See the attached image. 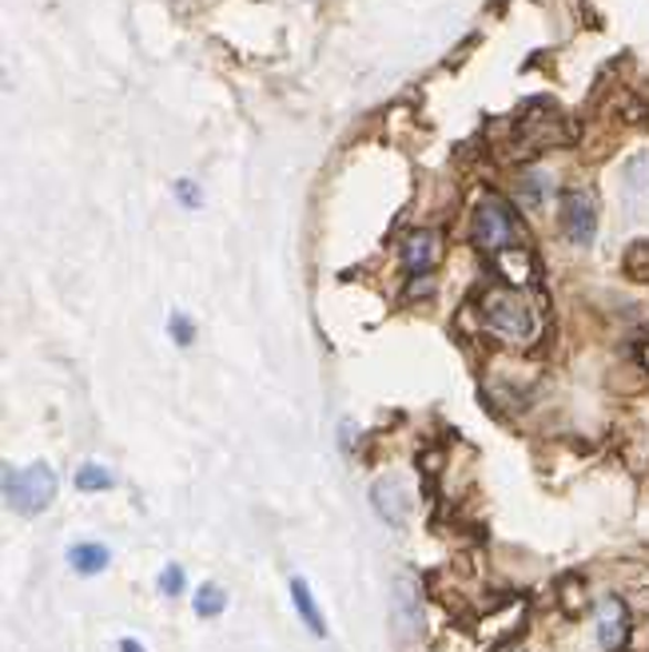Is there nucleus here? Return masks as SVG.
<instances>
[{
    "instance_id": "1",
    "label": "nucleus",
    "mask_w": 649,
    "mask_h": 652,
    "mask_svg": "<svg viewBox=\"0 0 649 652\" xmlns=\"http://www.w3.org/2000/svg\"><path fill=\"white\" fill-rule=\"evenodd\" d=\"M479 307H482L486 330H494V335L506 338V343H530V338H534V311H530V303L510 287V283L490 287Z\"/></svg>"
},
{
    "instance_id": "2",
    "label": "nucleus",
    "mask_w": 649,
    "mask_h": 652,
    "mask_svg": "<svg viewBox=\"0 0 649 652\" xmlns=\"http://www.w3.org/2000/svg\"><path fill=\"white\" fill-rule=\"evenodd\" d=\"M56 497V474H52L44 462H32V465H4V502L24 517H36L44 514Z\"/></svg>"
},
{
    "instance_id": "3",
    "label": "nucleus",
    "mask_w": 649,
    "mask_h": 652,
    "mask_svg": "<svg viewBox=\"0 0 649 652\" xmlns=\"http://www.w3.org/2000/svg\"><path fill=\"white\" fill-rule=\"evenodd\" d=\"M474 243H479L486 255H502V251L514 248V239H519V219H514V211H510L506 199L499 196H486L474 208Z\"/></svg>"
},
{
    "instance_id": "4",
    "label": "nucleus",
    "mask_w": 649,
    "mask_h": 652,
    "mask_svg": "<svg viewBox=\"0 0 649 652\" xmlns=\"http://www.w3.org/2000/svg\"><path fill=\"white\" fill-rule=\"evenodd\" d=\"M558 223H562V235L569 243H578V248H589L594 235H598V203L589 191H562V203H558Z\"/></svg>"
},
{
    "instance_id": "5",
    "label": "nucleus",
    "mask_w": 649,
    "mask_h": 652,
    "mask_svg": "<svg viewBox=\"0 0 649 652\" xmlns=\"http://www.w3.org/2000/svg\"><path fill=\"white\" fill-rule=\"evenodd\" d=\"M629 624L634 621H629L626 601H621V597H606V601L598 604V641H601V649H609V652L626 649Z\"/></svg>"
},
{
    "instance_id": "6",
    "label": "nucleus",
    "mask_w": 649,
    "mask_h": 652,
    "mask_svg": "<svg viewBox=\"0 0 649 652\" xmlns=\"http://www.w3.org/2000/svg\"><path fill=\"white\" fill-rule=\"evenodd\" d=\"M442 259V239L439 231H410L402 239V263H407L410 275H427V271L439 267Z\"/></svg>"
},
{
    "instance_id": "7",
    "label": "nucleus",
    "mask_w": 649,
    "mask_h": 652,
    "mask_svg": "<svg viewBox=\"0 0 649 652\" xmlns=\"http://www.w3.org/2000/svg\"><path fill=\"white\" fill-rule=\"evenodd\" d=\"M390 613H395V629H399V637H407V641L422 629V589L410 581V577H402L399 589H395Z\"/></svg>"
},
{
    "instance_id": "8",
    "label": "nucleus",
    "mask_w": 649,
    "mask_h": 652,
    "mask_svg": "<svg viewBox=\"0 0 649 652\" xmlns=\"http://www.w3.org/2000/svg\"><path fill=\"white\" fill-rule=\"evenodd\" d=\"M370 505L379 509L383 522L407 525V494H402V485L395 477H383V482L370 485Z\"/></svg>"
},
{
    "instance_id": "9",
    "label": "nucleus",
    "mask_w": 649,
    "mask_h": 652,
    "mask_svg": "<svg viewBox=\"0 0 649 652\" xmlns=\"http://www.w3.org/2000/svg\"><path fill=\"white\" fill-rule=\"evenodd\" d=\"M494 263H499V275L506 278L510 287H522V283H534V278H538V263H534L530 251L510 248V251H502V255H494Z\"/></svg>"
},
{
    "instance_id": "10",
    "label": "nucleus",
    "mask_w": 649,
    "mask_h": 652,
    "mask_svg": "<svg viewBox=\"0 0 649 652\" xmlns=\"http://www.w3.org/2000/svg\"><path fill=\"white\" fill-rule=\"evenodd\" d=\"M69 561H72V569H76V574L96 577V574H104V569H108L112 554L104 549V545H96V541H81V545H72V549H69Z\"/></svg>"
},
{
    "instance_id": "11",
    "label": "nucleus",
    "mask_w": 649,
    "mask_h": 652,
    "mask_svg": "<svg viewBox=\"0 0 649 652\" xmlns=\"http://www.w3.org/2000/svg\"><path fill=\"white\" fill-rule=\"evenodd\" d=\"M291 601H295V609H300L303 624H307L311 633H315V637L327 633V624H323V617H320V604H315V597H311V585L303 581V577H295V581H291Z\"/></svg>"
},
{
    "instance_id": "12",
    "label": "nucleus",
    "mask_w": 649,
    "mask_h": 652,
    "mask_svg": "<svg viewBox=\"0 0 649 652\" xmlns=\"http://www.w3.org/2000/svg\"><path fill=\"white\" fill-rule=\"evenodd\" d=\"M621 271H626V278H634V283H649V239L629 243L626 255H621Z\"/></svg>"
},
{
    "instance_id": "13",
    "label": "nucleus",
    "mask_w": 649,
    "mask_h": 652,
    "mask_svg": "<svg viewBox=\"0 0 649 652\" xmlns=\"http://www.w3.org/2000/svg\"><path fill=\"white\" fill-rule=\"evenodd\" d=\"M112 482L116 477L104 470V465H96V462H84L81 470H76V485H81L84 494H101V490H112Z\"/></svg>"
},
{
    "instance_id": "14",
    "label": "nucleus",
    "mask_w": 649,
    "mask_h": 652,
    "mask_svg": "<svg viewBox=\"0 0 649 652\" xmlns=\"http://www.w3.org/2000/svg\"><path fill=\"white\" fill-rule=\"evenodd\" d=\"M223 604H228V593H223L220 585H200V593H196V617H220Z\"/></svg>"
},
{
    "instance_id": "15",
    "label": "nucleus",
    "mask_w": 649,
    "mask_h": 652,
    "mask_svg": "<svg viewBox=\"0 0 649 652\" xmlns=\"http://www.w3.org/2000/svg\"><path fill=\"white\" fill-rule=\"evenodd\" d=\"M646 191H649V156H638L626 168V196H629V203H634L638 196H646Z\"/></svg>"
},
{
    "instance_id": "16",
    "label": "nucleus",
    "mask_w": 649,
    "mask_h": 652,
    "mask_svg": "<svg viewBox=\"0 0 649 652\" xmlns=\"http://www.w3.org/2000/svg\"><path fill=\"white\" fill-rule=\"evenodd\" d=\"M160 589L168 597H180L184 593V569H180V565H168V569H164V574H160Z\"/></svg>"
},
{
    "instance_id": "17",
    "label": "nucleus",
    "mask_w": 649,
    "mask_h": 652,
    "mask_svg": "<svg viewBox=\"0 0 649 652\" xmlns=\"http://www.w3.org/2000/svg\"><path fill=\"white\" fill-rule=\"evenodd\" d=\"M171 330H176V343H184V346L191 343V323H188V318H184V315L171 318Z\"/></svg>"
},
{
    "instance_id": "18",
    "label": "nucleus",
    "mask_w": 649,
    "mask_h": 652,
    "mask_svg": "<svg viewBox=\"0 0 649 652\" xmlns=\"http://www.w3.org/2000/svg\"><path fill=\"white\" fill-rule=\"evenodd\" d=\"M180 199L188 203V208H196V203H200V196H196V188H191V183H180Z\"/></svg>"
},
{
    "instance_id": "19",
    "label": "nucleus",
    "mask_w": 649,
    "mask_h": 652,
    "mask_svg": "<svg viewBox=\"0 0 649 652\" xmlns=\"http://www.w3.org/2000/svg\"><path fill=\"white\" fill-rule=\"evenodd\" d=\"M121 652H144V644H140V641H132V637H124V641H121Z\"/></svg>"
},
{
    "instance_id": "20",
    "label": "nucleus",
    "mask_w": 649,
    "mask_h": 652,
    "mask_svg": "<svg viewBox=\"0 0 649 652\" xmlns=\"http://www.w3.org/2000/svg\"><path fill=\"white\" fill-rule=\"evenodd\" d=\"M641 362H646V366H649V343H646V346H641Z\"/></svg>"
}]
</instances>
